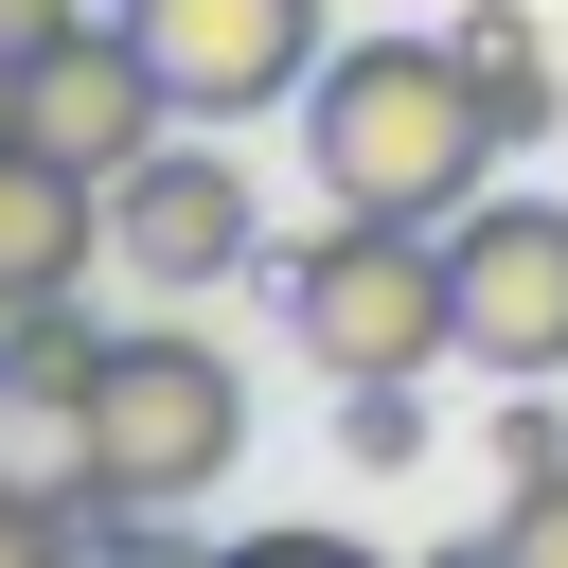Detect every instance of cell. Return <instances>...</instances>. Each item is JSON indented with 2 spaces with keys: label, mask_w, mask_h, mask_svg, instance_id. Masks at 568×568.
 Masks as SVG:
<instances>
[{
  "label": "cell",
  "mask_w": 568,
  "mask_h": 568,
  "mask_svg": "<svg viewBox=\"0 0 568 568\" xmlns=\"http://www.w3.org/2000/svg\"><path fill=\"white\" fill-rule=\"evenodd\" d=\"M497 160L515 142H497L462 36H355V53L302 71V178H320V213H426L444 231Z\"/></svg>",
  "instance_id": "1"
},
{
  "label": "cell",
  "mask_w": 568,
  "mask_h": 568,
  "mask_svg": "<svg viewBox=\"0 0 568 568\" xmlns=\"http://www.w3.org/2000/svg\"><path fill=\"white\" fill-rule=\"evenodd\" d=\"M284 337L320 355V390L355 373H444L462 355V284L426 213H337L320 248H284Z\"/></svg>",
  "instance_id": "2"
},
{
  "label": "cell",
  "mask_w": 568,
  "mask_h": 568,
  "mask_svg": "<svg viewBox=\"0 0 568 568\" xmlns=\"http://www.w3.org/2000/svg\"><path fill=\"white\" fill-rule=\"evenodd\" d=\"M231 444H248V373H231L195 320H142V337H106V373H89V497L195 515V497L231 479Z\"/></svg>",
  "instance_id": "3"
},
{
  "label": "cell",
  "mask_w": 568,
  "mask_h": 568,
  "mask_svg": "<svg viewBox=\"0 0 568 568\" xmlns=\"http://www.w3.org/2000/svg\"><path fill=\"white\" fill-rule=\"evenodd\" d=\"M444 284H462V355L497 390H550L568 373V195H462L444 213Z\"/></svg>",
  "instance_id": "4"
},
{
  "label": "cell",
  "mask_w": 568,
  "mask_h": 568,
  "mask_svg": "<svg viewBox=\"0 0 568 568\" xmlns=\"http://www.w3.org/2000/svg\"><path fill=\"white\" fill-rule=\"evenodd\" d=\"M248 248H266V213H248V160H213V124H160V142L106 178V266H124L142 302L231 284Z\"/></svg>",
  "instance_id": "5"
},
{
  "label": "cell",
  "mask_w": 568,
  "mask_h": 568,
  "mask_svg": "<svg viewBox=\"0 0 568 568\" xmlns=\"http://www.w3.org/2000/svg\"><path fill=\"white\" fill-rule=\"evenodd\" d=\"M124 36H142V71L178 89V124H266V106H302V71L337 53L320 0H124Z\"/></svg>",
  "instance_id": "6"
},
{
  "label": "cell",
  "mask_w": 568,
  "mask_h": 568,
  "mask_svg": "<svg viewBox=\"0 0 568 568\" xmlns=\"http://www.w3.org/2000/svg\"><path fill=\"white\" fill-rule=\"evenodd\" d=\"M160 124H178V89L142 71L124 0H89L71 36H36V53H18V142H53V160H89V178H124Z\"/></svg>",
  "instance_id": "7"
},
{
  "label": "cell",
  "mask_w": 568,
  "mask_h": 568,
  "mask_svg": "<svg viewBox=\"0 0 568 568\" xmlns=\"http://www.w3.org/2000/svg\"><path fill=\"white\" fill-rule=\"evenodd\" d=\"M89 266H106V178L0 124V320H18V302H71Z\"/></svg>",
  "instance_id": "8"
},
{
  "label": "cell",
  "mask_w": 568,
  "mask_h": 568,
  "mask_svg": "<svg viewBox=\"0 0 568 568\" xmlns=\"http://www.w3.org/2000/svg\"><path fill=\"white\" fill-rule=\"evenodd\" d=\"M462 71H479V106H497V142L532 160V142H550V106H568V89H550V36H532V18L497 0V18H462Z\"/></svg>",
  "instance_id": "9"
},
{
  "label": "cell",
  "mask_w": 568,
  "mask_h": 568,
  "mask_svg": "<svg viewBox=\"0 0 568 568\" xmlns=\"http://www.w3.org/2000/svg\"><path fill=\"white\" fill-rule=\"evenodd\" d=\"M479 550H515V568H568V462H532L515 497H497V532Z\"/></svg>",
  "instance_id": "10"
},
{
  "label": "cell",
  "mask_w": 568,
  "mask_h": 568,
  "mask_svg": "<svg viewBox=\"0 0 568 568\" xmlns=\"http://www.w3.org/2000/svg\"><path fill=\"white\" fill-rule=\"evenodd\" d=\"M89 0H0V53H36V36H71Z\"/></svg>",
  "instance_id": "11"
},
{
  "label": "cell",
  "mask_w": 568,
  "mask_h": 568,
  "mask_svg": "<svg viewBox=\"0 0 568 568\" xmlns=\"http://www.w3.org/2000/svg\"><path fill=\"white\" fill-rule=\"evenodd\" d=\"M0 390H18V355H0Z\"/></svg>",
  "instance_id": "12"
}]
</instances>
